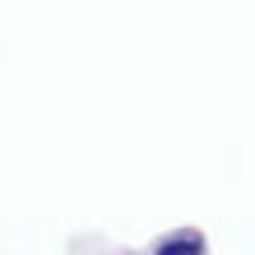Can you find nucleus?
I'll return each instance as SVG.
<instances>
[{
	"instance_id": "obj_1",
	"label": "nucleus",
	"mask_w": 255,
	"mask_h": 255,
	"mask_svg": "<svg viewBox=\"0 0 255 255\" xmlns=\"http://www.w3.org/2000/svg\"><path fill=\"white\" fill-rule=\"evenodd\" d=\"M153 255H204V237L190 232V228H181V232L162 237V242L153 246Z\"/></svg>"
}]
</instances>
